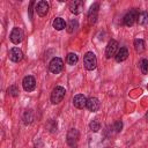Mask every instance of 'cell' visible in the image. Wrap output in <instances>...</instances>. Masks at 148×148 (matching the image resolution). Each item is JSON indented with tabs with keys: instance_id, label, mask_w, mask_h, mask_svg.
<instances>
[{
	"instance_id": "1",
	"label": "cell",
	"mask_w": 148,
	"mask_h": 148,
	"mask_svg": "<svg viewBox=\"0 0 148 148\" xmlns=\"http://www.w3.org/2000/svg\"><path fill=\"white\" fill-rule=\"evenodd\" d=\"M83 64H84L86 69H88V71L95 69L96 66H97V58H96V56L92 52H87L84 54V58H83Z\"/></svg>"
},
{
	"instance_id": "2",
	"label": "cell",
	"mask_w": 148,
	"mask_h": 148,
	"mask_svg": "<svg viewBox=\"0 0 148 148\" xmlns=\"http://www.w3.org/2000/svg\"><path fill=\"white\" fill-rule=\"evenodd\" d=\"M65 94H66L65 88L61 87V86H57V87L52 90V92H51V102H52L53 104L60 103V102L62 101V98L65 97Z\"/></svg>"
},
{
	"instance_id": "3",
	"label": "cell",
	"mask_w": 148,
	"mask_h": 148,
	"mask_svg": "<svg viewBox=\"0 0 148 148\" xmlns=\"http://www.w3.org/2000/svg\"><path fill=\"white\" fill-rule=\"evenodd\" d=\"M62 68H64V62L59 57H54V58L51 59V61L49 64V71L51 73L58 74L62 71Z\"/></svg>"
},
{
	"instance_id": "4",
	"label": "cell",
	"mask_w": 148,
	"mask_h": 148,
	"mask_svg": "<svg viewBox=\"0 0 148 148\" xmlns=\"http://www.w3.org/2000/svg\"><path fill=\"white\" fill-rule=\"evenodd\" d=\"M138 15H139V12L135 8L131 9L124 16V24L127 25V27H132L135 23V21H138Z\"/></svg>"
},
{
	"instance_id": "5",
	"label": "cell",
	"mask_w": 148,
	"mask_h": 148,
	"mask_svg": "<svg viewBox=\"0 0 148 148\" xmlns=\"http://www.w3.org/2000/svg\"><path fill=\"white\" fill-rule=\"evenodd\" d=\"M23 37H24V35H23L22 29L17 28V27L13 28V30H12V32L9 35V38H10L12 43H14V44H20L23 40Z\"/></svg>"
},
{
	"instance_id": "6",
	"label": "cell",
	"mask_w": 148,
	"mask_h": 148,
	"mask_svg": "<svg viewBox=\"0 0 148 148\" xmlns=\"http://www.w3.org/2000/svg\"><path fill=\"white\" fill-rule=\"evenodd\" d=\"M22 86H23V89L25 91H28V92L32 91L36 88V80H35V77L31 76V75L24 76L23 80H22Z\"/></svg>"
},
{
	"instance_id": "7",
	"label": "cell",
	"mask_w": 148,
	"mask_h": 148,
	"mask_svg": "<svg viewBox=\"0 0 148 148\" xmlns=\"http://www.w3.org/2000/svg\"><path fill=\"white\" fill-rule=\"evenodd\" d=\"M117 51H118V42L114 40V39H111V40L108 43V46H106V49H105V57H106L108 59H110L111 57L116 56Z\"/></svg>"
},
{
	"instance_id": "8",
	"label": "cell",
	"mask_w": 148,
	"mask_h": 148,
	"mask_svg": "<svg viewBox=\"0 0 148 148\" xmlns=\"http://www.w3.org/2000/svg\"><path fill=\"white\" fill-rule=\"evenodd\" d=\"M87 101H88V98L84 95L77 94L73 98V104L76 109H84V108H87Z\"/></svg>"
},
{
	"instance_id": "9",
	"label": "cell",
	"mask_w": 148,
	"mask_h": 148,
	"mask_svg": "<svg viewBox=\"0 0 148 148\" xmlns=\"http://www.w3.org/2000/svg\"><path fill=\"white\" fill-rule=\"evenodd\" d=\"M79 138H80V134H79L77 130L71 128V130L68 131V133H67V143H68L71 147H73V146H75L76 142L79 141Z\"/></svg>"
},
{
	"instance_id": "10",
	"label": "cell",
	"mask_w": 148,
	"mask_h": 148,
	"mask_svg": "<svg viewBox=\"0 0 148 148\" xmlns=\"http://www.w3.org/2000/svg\"><path fill=\"white\" fill-rule=\"evenodd\" d=\"M9 59L14 62H20L23 59V53L18 47H13L9 51Z\"/></svg>"
},
{
	"instance_id": "11",
	"label": "cell",
	"mask_w": 148,
	"mask_h": 148,
	"mask_svg": "<svg viewBox=\"0 0 148 148\" xmlns=\"http://www.w3.org/2000/svg\"><path fill=\"white\" fill-rule=\"evenodd\" d=\"M49 12V3L46 1H39L37 2L36 5V13L40 16V17H44Z\"/></svg>"
},
{
	"instance_id": "12",
	"label": "cell",
	"mask_w": 148,
	"mask_h": 148,
	"mask_svg": "<svg viewBox=\"0 0 148 148\" xmlns=\"http://www.w3.org/2000/svg\"><path fill=\"white\" fill-rule=\"evenodd\" d=\"M98 8H99V5H98V3H94V5H91V7L89 8V12H88V20H89L90 23H95V22H96L97 14H98Z\"/></svg>"
},
{
	"instance_id": "13",
	"label": "cell",
	"mask_w": 148,
	"mask_h": 148,
	"mask_svg": "<svg viewBox=\"0 0 148 148\" xmlns=\"http://www.w3.org/2000/svg\"><path fill=\"white\" fill-rule=\"evenodd\" d=\"M69 9H71V12H72L73 14H75V15L80 14V13L82 12V9H83V2L80 1V0H74V1H72V2L69 3Z\"/></svg>"
},
{
	"instance_id": "14",
	"label": "cell",
	"mask_w": 148,
	"mask_h": 148,
	"mask_svg": "<svg viewBox=\"0 0 148 148\" xmlns=\"http://www.w3.org/2000/svg\"><path fill=\"white\" fill-rule=\"evenodd\" d=\"M127 57H128V50L123 46V47L118 49V51L114 56V59L117 62H121V61H125L127 59Z\"/></svg>"
},
{
	"instance_id": "15",
	"label": "cell",
	"mask_w": 148,
	"mask_h": 148,
	"mask_svg": "<svg viewBox=\"0 0 148 148\" xmlns=\"http://www.w3.org/2000/svg\"><path fill=\"white\" fill-rule=\"evenodd\" d=\"M87 109L91 112H96L99 109V101L96 97H90L87 101Z\"/></svg>"
},
{
	"instance_id": "16",
	"label": "cell",
	"mask_w": 148,
	"mask_h": 148,
	"mask_svg": "<svg viewBox=\"0 0 148 148\" xmlns=\"http://www.w3.org/2000/svg\"><path fill=\"white\" fill-rule=\"evenodd\" d=\"M52 25H53V28H54L56 30L60 31V30H64V29L66 28V25H67V24L65 23L64 18H61V17H56V18L53 20Z\"/></svg>"
},
{
	"instance_id": "17",
	"label": "cell",
	"mask_w": 148,
	"mask_h": 148,
	"mask_svg": "<svg viewBox=\"0 0 148 148\" xmlns=\"http://www.w3.org/2000/svg\"><path fill=\"white\" fill-rule=\"evenodd\" d=\"M138 23L140 25H146L148 24V13L147 12H141L138 15Z\"/></svg>"
},
{
	"instance_id": "18",
	"label": "cell",
	"mask_w": 148,
	"mask_h": 148,
	"mask_svg": "<svg viewBox=\"0 0 148 148\" xmlns=\"http://www.w3.org/2000/svg\"><path fill=\"white\" fill-rule=\"evenodd\" d=\"M77 28H79V23H77L76 20H69V22L66 25V29H67V31L69 34H73Z\"/></svg>"
},
{
	"instance_id": "19",
	"label": "cell",
	"mask_w": 148,
	"mask_h": 148,
	"mask_svg": "<svg viewBox=\"0 0 148 148\" xmlns=\"http://www.w3.org/2000/svg\"><path fill=\"white\" fill-rule=\"evenodd\" d=\"M23 120H24L25 125L32 123V120H34V112H32V110H25V112L23 114Z\"/></svg>"
},
{
	"instance_id": "20",
	"label": "cell",
	"mask_w": 148,
	"mask_h": 148,
	"mask_svg": "<svg viewBox=\"0 0 148 148\" xmlns=\"http://www.w3.org/2000/svg\"><path fill=\"white\" fill-rule=\"evenodd\" d=\"M134 49L138 53H141L143 50H145V42L142 39H135L134 40Z\"/></svg>"
},
{
	"instance_id": "21",
	"label": "cell",
	"mask_w": 148,
	"mask_h": 148,
	"mask_svg": "<svg viewBox=\"0 0 148 148\" xmlns=\"http://www.w3.org/2000/svg\"><path fill=\"white\" fill-rule=\"evenodd\" d=\"M79 61V57H77V54H75V53H68L67 54V64L68 65H75L76 62Z\"/></svg>"
},
{
	"instance_id": "22",
	"label": "cell",
	"mask_w": 148,
	"mask_h": 148,
	"mask_svg": "<svg viewBox=\"0 0 148 148\" xmlns=\"http://www.w3.org/2000/svg\"><path fill=\"white\" fill-rule=\"evenodd\" d=\"M140 69L142 72V74H147L148 73V60L147 59H141L139 62Z\"/></svg>"
},
{
	"instance_id": "23",
	"label": "cell",
	"mask_w": 148,
	"mask_h": 148,
	"mask_svg": "<svg viewBox=\"0 0 148 148\" xmlns=\"http://www.w3.org/2000/svg\"><path fill=\"white\" fill-rule=\"evenodd\" d=\"M7 92H8V95H10V96H13V97L18 96V89H17L16 86H10V87L7 89Z\"/></svg>"
},
{
	"instance_id": "24",
	"label": "cell",
	"mask_w": 148,
	"mask_h": 148,
	"mask_svg": "<svg viewBox=\"0 0 148 148\" xmlns=\"http://www.w3.org/2000/svg\"><path fill=\"white\" fill-rule=\"evenodd\" d=\"M89 127H90V130H91L92 132H97V131L99 130V124H98L97 120H92V121L89 124Z\"/></svg>"
},
{
	"instance_id": "25",
	"label": "cell",
	"mask_w": 148,
	"mask_h": 148,
	"mask_svg": "<svg viewBox=\"0 0 148 148\" xmlns=\"http://www.w3.org/2000/svg\"><path fill=\"white\" fill-rule=\"evenodd\" d=\"M121 128H123V123H121V120H117V121L114 123V130H116V132H120Z\"/></svg>"
},
{
	"instance_id": "26",
	"label": "cell",
	"mask_w": 148,
	"mask_h": 148,
	"mask_svg": "<svg viewBox=\"0 0 148 148\" xmlns=\"http://www.w3.org/2000/svg\"><path fill=\"white\" fill-rule=\"evenodd\" d=\"M146 119H147V121H148V111H147V113H146Z\"/></svg>"
}]
</instances>
